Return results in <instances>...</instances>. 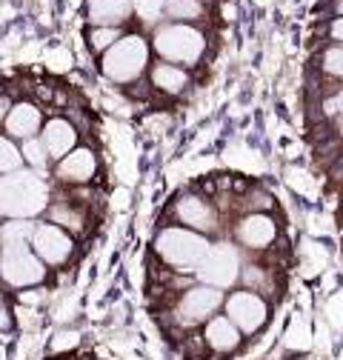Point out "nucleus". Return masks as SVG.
I'll list each match as a JSON object with an SVG mask.
<instances>
[{"label": "nucleus", "instance_id": "nucleus-1", "mask_svg": "<svg viewBox=\"0 0 343 360\" xmlns=\"http://www.w3.org/2000/svg\"><path fill=\"white\" fill-rule=\"evenodd\" d=\"M49 186L43 174L32 169H20L0 177V217L9 220H32L34 214L46 212Z\"/></svg>", "mask_w": 343, "mask_h": 360}, {"label": "nucleus", "instance_id": "nucleus-2", "mask_svg": "<svg viewBox=\"0 0 343 360\" xmlns=\"http://www.w3.org/2000/svg\"><path fill=\"white\" fill-rule=\"evenodd\" d=\"M146 63H149V43L141 34H120V40L103 52L101 72L112 83H132L146 72Z\"/></svg>", "mask_w": 343, "mask_h": 360}, {"label": "nucleus", "instance_id": "nucleus-3", "mask_svg": "<svg viewBox=\"0 0 343 360\" xmlns=\"http://www.w3.org/2000/svg\"><path fill=\"white\" fill-rule=\"evenodd\" d=\"M152 46L155 52L163 58V60H172V63H198L200 55L206 52V37L203 32H198L195 26H186V23H166L155 32L152 37Z\"/></svg>", "mask_w": 343, "mask_h": 360}, {"label": "nucleus", "instance_id": "nucleus-4", "mask_svg": "<svg viewBox=\"0 0 343 360\" xmlns=\"http://www.w3.org/2000/svg\"><path fill=\"white\" fill-rule=\"evenodd\" d=\"M43 281H46V266L29 249V243L0 246V286L23 292V289L40 286Z\"/></svg>", "mask_w": 343, "mask_h": 360}, {"label": "nucleus", "instance_id": "nucleus-5", "mask_svg": "<svg viewBox=\"0 0 343 360\" xmlns=\"http://www.w3.org/2000/svg\"><path fill=\"white\" fill-rule=\"evenodd\" d=\"M209 249V240L200 232L192 229H181V226H169L155 238V252L169 263L175 266L178 272H189L198 269V263L203 260Z\"/></svg>", "mask_w": 343, "mask_h": 360}, {"label": "nucleus", "instance_id": "nucleus-6", "mask_svg": "<svg viewBox=\"0 0 343 360\" xmlns=\"http://www.w3.org/2000/svg\"><path fill=\"white\" fill-rule=\"evenodd\" d=\"M198 278L203 286L212 289H226L240 278V255L229 243H214L206 249L203 260L198 263Z\"/></svg>", "mask_w": 343, "mask_h": 360}, {"label": "nucleus", "instance_id": "nucleus-7", "mask_svg": "<svg viewBox=\"0 0 343 360\" xmlns=\"http://www.w3.org/2000/svg\"><path fill=\"white\" fill-rule=\"evenodd\" d=\"M29 249L43 260V266H63L75 255V240L66 229L55 226V223H34Z\"/></svg>", "mask_w": 343, "mask_h": 360}, {"label": "nucleus", "instance_id": "nucleus-8", "mask_svg": "<svg viewBox=\"0 0 343 360\" xmlns=\"http://www.w3.org/2000/svg\"><path fill=\"white\" fill-rule=\"evenodd\" d=\"M226 318L235 323L238 332L254 335L269 321V306L257 292H235L226 300Z\"/></svg>", "mask_w": 343, "mask_h": 360}, {"label": "nucleus", "instance_id": "nucleus-9", "mask_svg": "<svg viewBox=\"0 0 343 360\" xmlns=\"http://www.w3.org/2000/svg\"><path fill=\"white\" fill-rule=\"evenodd\" d=\"M221 303H224L221 289L195 286V289H189V292L181 297V303H178V309H175L178 323H183V326L203 323L206 318H212V314L221 309Z\"/></svg>", "mask_w": 343, "mask_h": 360}, {"label": "nucleus", "instance_id": "nucleus-10", "mask_svg": "<svg viewBox=\"0 0 343 360\" xmlns=\"http://www.w3.org/2000/svg\"><path fill=\"white\" fill-rule=\"evenodd\" d=\"M98 172V158L92 149L86 146H75L69 155H63L58 163H55V177L60 184H72V186H83L89 184Z\"/></svg>", "mask_w": 343, "mask_h": 360}, {"label": "nucleus", "instance_id": "nucleus-11", "mask_svg": "<svg viewBox=\"0 0 343 360\" xmlns=\"http://www.w3.org/2000/svg\"><path fill=\"white\" fill-rule=\"evenodd\" d=\"M40 126H43V112L37 103L32 101H18L12 103L6 120H4V131H6V138H12L15 143L20 141H29V138H37L40 134Z\"/></svg>", "mask_w": 343, "mask_h": 360}, {"label": "nucleus", "instance_id": "nucleus-12", "mask_svg": "<svg viewBox=\"0 0 343 360\" xmlns=\"http://www.w3.org/2000/svg\"><path fill=\"white\" fill-rule=\"evenodd\" d=\"M40 143H43V149H46V155H49V160H60L63 155H69L75 146H77V129H75V123L72 120H66V117H52V120H46L40 126Z\"/></svg>", "mask_w": 343, "mask_h": 360}, {"label": "nucleus", "instance_id": "nucleus-13", "mask_svg": "<svg viewBox=\"0 0 343 360\" xmlns=\"http://www.w3.org/2000/svg\"><path fill=\"white\" fill-rule=\"evenodd\" d=\"M278 235V226L269 214H249L238 223V240L249 249H266Z\"/></svg>", "mask_w": 343, "mask_h": 360}, {"label": "nucleus", "instance_id": "nucleus-14", "mask_svg": "<svg viewBox=\"0 0 343 360\" xmlns=\"http://www.w3.org/2000/svg\"><path fill=\"white\" fill-rule=\"evenodd\" d=\"M175 217L189 226L192 232H212L214 229V212L206 200L195 198V195H186L175 203Z\"/></svg>", "mask_w": 343, "mask_h": 360}, {"label": "nucleus", "instance_id": "nucleus-15", "mask_svg": "<svg viewBox=\"0 0 343 360\" xmlns=\"http://www.w3.org/2000/svg\"><path fill=\"white\" fill-rule=\"evenodd\" d=\"M86 15L95 26H120L132 15V0H89L86 4Z\"/></svg>", "mask_w": 343, "mask_h": 360}, {"label": "nucleus", "instance_id": "nucleus-16", "mask_svg": "<svg viewBox=\"0 0 343 360\" xmlns=\"http://www.w3.org/2000/svg\"><path fill=\"white\" fill-rule=\"evenodd\" d=\"M203 338H206V343H209L214 352H221V354L235 352V349L240 346V332L235 329V323H232L229 318H212Z\"/></svg>", "mask_w": 343, "mask_h": 360}, {"label": "nucleus", "instance_id": "nucleus-17", "mask_svg": "<svg viewBox=\"0 0 343 360\" xmlns=\"http://www.w3.org/2000/svg\"><path fill=\"white\" fill-rule=\"evenodd\" d=\"M152 86L166 95H178L189 86V75L175 63H157L152 69Z\"/></svg>", "mask_w": 343, "mask_h": 360}, {"label": "nucleus", "instance_id": "nucleus-18", "mask_svg": "<svg viewBox=\"0 0 343 360\" xmlns=\"http://www.w3.org/2000/svg\"><path fill=\"white\" fill-rule=\"evenodd\" d=\"M49 209V223H55V226L66 229V232H80L83 229V214L72 206V203H52L46 206Z\"/></svg>", "mask_w": 343, "mask_h": 360}, {"label": "nucleus", "instance_id": "nucleus-19", "mask_svg": "<svg viewBox=\"0 0 343 360\" xmlns=\"http://www.w3.org/2000/svg\"><path fill=\"white\" fill-rule=\"evenodd\" d=\"M163 12L172 23H189L203 15V4L200 0H166Z\"/></svg>", "mask_w": 343, "mask_h": 360}, {"label": "nucleus", "instance_id": "nucleus-20", "mask_svg": "<svg viewBox=\"0 0 343 360\" xmlns=\"http://www.w3.org/2000/svg\"><path fill=\"white\" fill-rule=\"evenodd\" d=\"M34 232V220H6L0 226V246H23Z\"/></svg>", "mask_w": 343, "mask_h": 360}, {"label": "nucleus", "instance_id": "nucleus-21", "mask_svg": "<svg viewBox=\"0 0 343 360\" xmlns=\"http://www.w3.org/2000/svg\"><path fill=\"white\" fill-rule=\"evenodd\" d=\"M20 158H23V166H29L37 174H43V172H46V166H49V155H46V149H43L40 138L23 141L20 143Z\"/></svg>", "mask_w": 343, "mask_h": 360}, {"label": "nucleus", "instance_id": "nucleus-22", "mask_svg": "<svg viewBox=\"0 0 343 360\" xmlns=\"http://www.w3.org/2000/svg\"><path fill=\"white\" fill-rule=\"evenodd\" d=\"M23 169V158H20V146L0 134V177L4 174H12V172H20Z\"/></svg>", "mask_w": 343, "mask_h": 360}, {"label": "nucleus", "instance_id": "nucleus-23", "mask_svg": "<svg viewBox=\"0 0 343 360\" xmlns=\"http://www.w3.org/2000/svg\"><path fill=\"white\" fill-rule=\"evenodd\" d=\"M283 346L286 349H297V352H304L312 346V332H309V323L304 318H295L286 329V338H283Z\"/></svg>", "mask_w": 343, "mask_h": 360}, {"label": "nucleus", "instance_id": "nucleus-24", "mask_svg": "<svg viewBox=\"0 0 343 360\" xmlns=\"http://www.w3.org/2000/svg\"><path fill=\"white\" fill-rule=\"evenodd\" d=\"M117 40H120V29H115V26H95L92 34H89V46L95 52H106L112 43H117Z\"/></svg>", "mask_w": 343, "mask_h": 360}, {"label": "nucleus", "instance_id": "nucleus-25", "mask_svg": "<svg viewBox=\"0 0 343 360\" xmlns=\"http://www.w3.org/2000/svg\"><path fill=\"white\" fill-rule=\"evenodd\" d=\"M80 346V332L77 329H60L52 340H49V352L52 354H66V352H72V349H77Z\"/></svg>", "mask_w": 343, "mask_h": 360}, {"label": "nucleus", "instance_id": "nucleus-26", "mask_svg": "<svg viewBox=\"0 0 343 360\" xmlns=\"http://www.w3.org/2000/svg\"><path fill=\"white\" fill-rule=\"evenodd\" d=\"M321 69L332 77H343V46H332L321 58Z\"/></svg>", "mask_w": 343, "mask_h": 360}, {"label": "nucleus", "instance_id": "nucleus-27", "mask_svg": "<svg viewBox=\"0 0 343 360\" xmlns=\"http://www.w3.org/2000/svg\"><path fill=\"white\" fill-rule=\"evenodd\" d=\"M15 329V314H12V306H9V300L0 295V338L4 340H9V332Z\"/></svg>", "mask_w": 343, "mask_h": 360}, {"label": "nucleus", "instance_id": "nucleus-28", "mask_svg": "<svg viewBox=\"0 0 343 360\" xmlns=\"http://www.w3.org/2000/svg\"><path fill=\"white\" fill-rule=\"evenodd\" d=\"M326 318H329V323H332L337 332H343V295H335V297L326 303Z\"/></svg>", "mask_w": 343, "mask_h": 360}, {"label": "nucleus", "instance_id": "nucleus-29", "mask_svg": "<svg viewBox=\"0 0 343 360\" xmlns=\"http://www.w3.org/2000/svg\"><path fill=\"white\" fill-rule=\"evenodd\" d=\"M166 0H132V6H138V12L143 15V20H155L160 15Z\"/></svg>", "mask_w": 343, "mask_h": 360}, {"label": "nucleus", "instance_id": "nucleus-30", "mask_svg": "<svg viewBox=\"0 0 343 360\" xmlns=\"http://www.w3.org/2000/svg\"><path fill=\"white\" fill-rule=\"evenodd\" d=\"M323 112L332 115V117H335V115H343V89H337V92L323 103Z\"/></svg>", "mask_w": 343, "mask_h": 360}, {"label": "nucleus", "instance_id": "nucleus-31", "mask_svg": "<svg viewBox=\"0 0 343 360\" xmlns=\"http://www.w3.org/2000/svg\"><path fill=\"white\" fill-rule=\"evenodd\" d=\"M9 109H12V98H9V95H0V126H4Z\"/></svg>", "mask_w": 343, "mask_h": 360}, {"label": "nucleus", "instance_id": "nucleus-32", "mask_svg": "<svg viewBox=\"0 0 343 360\" xmlns=\"http://www.w3.org/2000/svg\"><path fill=\"white\" fill-rule=\"evenodd\" d=\"M329 32H332V37H335V40H340V43H343V18H337V20L332 23V29H329Z\"/></svg>", "mask_w": 343, "mask_h": 360}, {"label": "nucleus", "instance_id": "nucleus-33", "mask_svg": "<svg viewBox=\"0 0 343 360\" xmlns=\"http://www.w3.org/2000/svg\"><path fill=\"white\" fill-rule=\"evenodd\" d=\"M337 12H340V15H343V0H337Z\"/></svg>", "mask_w": 343, "mask_h": 360}]
</instances>
